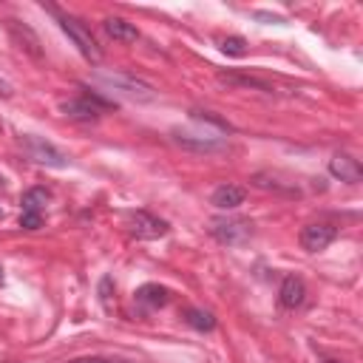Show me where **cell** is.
<instances>
[{"instance_id": "obj_1", "label": "cell", "mask_w": 363, "mask_h": 363, "mask_svg": "<svg viewBox=\"0 0 363 363\" xmlns=\"http://www.w3.org/2000/svg\"><path fill=\"white\" fill-rule=\"evenodd\" d=\"M54 11V17H57V23H60V28L68 34V40L77 45V51L88 60V62H102V48H99V43H96V37L91 34V28L82 23V20H77V17H71V14H60L57 9H51Z\"/></svg>"}, {"instance_id": "obj_2", "label": "cell", "mask_w": 363, "mask_h": 363, "mask_svg": "<svg viewBox=\"0 0 363 363\" xmlns=\"http://www.w3.org/2000/svg\"><path fill=\"white\" fill-rule=\"evenodd\" d=\"M94 79L102 82L108 91H116V94H122V96H128L133 102H153L156 99L153 85H147L145 79H136V77H130L125 71H99Z\"/></svg>"}, {"instance_id": "obj_3", "label": "cell", "mask_w": 363, "mask_h": 363, "mask_svg": "<svg viewBox=\"0 0 363 363\" xmlns=\"http://www.w3.org/2000/svg\"><path fill=\"white\" fill-rule=\"evenodd\" d=\"M111 108H116L113 99H105V96H99L96 91H88V88H85L82 96H74V99L60 102L62 116H68V119H74V122H96V119H99L105 111H111Z\"/></svg>"}, {"instance_id": "obj_4", "label": "cell", "mask_w": 363, "mask_h": 363, "mask_svg": "<svg viewBox=\"0 0 363 363\" xmlns=\"http://www.w3.org/2000/svg\"><path fill=\"white\" fill-rule=\"evenodd\" d=\"M210 235L224 247H241L252 238V221L241 216H216L210 218Z\"/></svg>"}, {"instance_id": "obj_5", "label": "cell", "mask_w": 363, "mask_h": 363, "mask_svg": "<svg viewBox=\"0 0 363 363\" xmlns=\"http://www.w3.org/2000/svg\"><path fill=\"white\" fill-rule=\"evenodd\" d=\"M20 147H23V153H26L31 162H37V164H45V167H68V156H65L57 145L45 142L43 136L23 133V136H20Z\"/></svg>"}, {"instance_id": "obj_6", "label": "cell", "mask_w": 363, "mask_h": 363, "mask_svg": "<svg viewBox=\"0 0 363 363\" xmlns=\"http://www.w3.org/2000/svg\"><path fill=\"white\" fill-rule=\"evenodd\" d=\"M128 230L139 241H153V238L167 235L170 233V224L164 218L147 213V210H133V213H128Z\"/></svg>"}, {"instance_id": "obj_7", "label": "cell", "mask_w": 363, "mask_h": 363, "mask_svg": "<svg viewBox=\"0 0 363 363\" xmlns=\"http://www.w3.org/2000/svg\"><path fill=\"white\" fill-rule=\"evenodd\" d=\"M170 142H173L176 147H182V150H187V153H201V156L227 150V139H221V136H207V133L201 136V133L170 130Z\"/></svg>"}, {"instance_id": "obj_8", "label": "cell", "mask_w": 363, "mask_h": 363, "mask_svg": "<svg viewBox=\"0 0 363 363\" xmlns=\"http://www.w3.org/2000/svg\"><path fill=\"white\" fill-rule=\"evenodd\" d=\"M51 199V193L45 187H31L23 193V213H20V227L23 230H40L43 227V210L45 201Z\"/></svg>"}, {"instance_id": "obj_9", "label": "cell", "mask_w": 363, "mask_h": 363, "mask_svg": "<svg viewBox=\"0 0 363 363\" xmlns=\"http://www.w3.org/2000/svg\"><path fill=\"white\" fill-rule=\"evenodd\" d=\"M335 238H337V227L329 224V221H312V224H306V227L301 230V235H298V241H301V247H303L306 252H320V250H326Z\"/></svg>"}, {"instance_id": "obj_10", "label": "cell", "mask_w": 363, "mask_h": 363, "mask_svg": "<svg viewBox=\"0 0 363 363\" xmlns=\"http://www.w3.org/2000/svg\"><path fill=\"white\" fill-rule=\"evenodd\" d=\"M329 173H332L335 179L346 182V184H357V182L363 179L360 162H357L354 156H349V153H335V156L329 159Z\"/></svg>"}, {"instance_id": "obj_11", "label": "cell", "mask_w": 363, "mask_h": 363, "mask_svg": "<svg viewBox=\"0 0 363 363\" xmlns=\"http://www.w3.org/2000/svg\"><path fill=\"white\" fill-rule=\"evenodd\" d=\"M303 301H306V284H303V278L286 275L281 281V289H278V303L284 309H298V306H303Z\"/></svg>"}, {"instance_id": "obj_12", "label": "cell", "mask_w": 363, "mask_h": 363, "mask_svg": "<svg viewBox=\"0 0 363 363\" xmlns=\"http://www.w3.org/2000/svg\"><path fill=\"white\" fill-rule=\"evenodd\" d=\"M244 199H247V190L244 187H238V184H218L216 190H213V196H210V204L216 207V210H235V207H241L244 204Z\"/></svg>"}, {"instance_id": "obj_13", "label": "cell", "mask_w": 363, "mask_h": 363, "mask_svg": "<svg viewBox=\"0 0 363 363\" xmlns=\"http://www.w3.org/2000/svg\"><path fill=\"white\" fill-rule=\"evenodd\" d=\"M9 31H11V37H14V43L23 48V51H28L31 57H43V48H40V37L26 26V23H20V20H9Z\"/></svg>"}, {"instance_id": "obj_14", "label": "cell", "mask_w": 363, "mask_h": 363, "mask_svg": "<svg viewBox=\"0 0 363 363\" xmlns=\"http://www.w3.org/2000/svg\"><path fill=\"white\" fill-rule=\"evenodd\" d=\"M102 31L116 43H136L139 40V28L133 23L122 20V17H105L102 20Z\"/></svg>"}, {"instance_id": "obj_15", "label": "cell", "mask_w": 363, "mask_h": 363, "mask_svg": "<svg viewBox=\"0 0 363 363\" xmlns=\"http://www.w3.org/2000/svg\"><path fill=\"white\" fill-rule=\"evenodd\" d=\"M133 301L142 303V306H147V309H162V306H167L170 292L164 286H159V284H142L133 292Z\"/></svg>"}, {"instance_id": "obj_16", "label": "cell", "mask_w": 363, "mask_h": 363, "mask_svg": "<svg viewBox=\"0 0 363 363\" xmlns=\"http://www.w3.org/2000/svg\"><path fill=\"white\" fill-rule=\"evenodd\" d=\"M182 318L190 329L196 332H213L216 329V315L210 309H201V306H184L182 309Z\"/></svg>"}, {"instance_id": "obj_17", "label": "cell", "mask_w": 363, "mask_h": 363, "mask_svg": "<svg viewBox=\"0 0 363 363\" xmlns=\"http://www.w3.org/2000/svg\"><path fill=\"white\" fill-rule=\"evenodd\" d=\"M218 77V82H224V85H238V88H255V91H264V94H272V85L267 82V79H261V77H244V74H233V71H218L216 74Z\"/></svg>"}, {"instance_id": "obj_18", "label": "cell", "mask_w": 363, "mask_h": 363, "mask_svg": "<svg viewBox=\"0 0 363 363\" xmlns=\"http://www.w3.org/2000/svg\"><path fill=\"white\" fill-rule=\"evenodd\" d=\"M218 45H221V51H224L227 57H244V54H247V40H244V37H238V34L224 37Z\"/></svg>"}, {"instance_id": "obj_19", "label": "cell", "mask_w": 363, "mask_h": 363, "mask_svg": "<svg viewBox=\"0 0 363 363\" xmlns=\"http://www.w3.org/2000/svg\"><path fill=\"white\" fill-rule=\"evenodd\" d=\"M68 363H133V360H125V357H105V354H85V357H74Z\"/></svg>"}, {"instance_id": "obj_20", "label": "cell", "mask_w": 363, "mask_h": 363, "mask_svg": "<svg viewBox=\"0 0 363 363\" xmlns=\"http://www.w3.org/2000/svg\"><path fill=\"white\" fill-rule=\"evenodd\" d=\"M190 113H193V119H201V122H210V125H216V128H221V130H230V125H227L224 119L213 116L210 111H190Z\"/></svg>"}, {"instance_id": "obj_21", "label": "cell", "mask_w": 363, "mask_h": 363, "mask_svg": "<svg viewBox=\"0 0 363 363\" xmlns=\"http://www.w3.org/2000/svg\"><path fill=\"white\" fill-rule=\"evenodd\" d=\"M108 289H111V278L105 275V278L99 281V301H102L105 306H108V298H111V295H108Z\"/></svg>"}, {"instance_id": "obj_22", "label": "cell", "mask_w": 363, "mask_h": 363, "mask_svg": "<svg viewBox=\"0 0 363 363\" xmlns=\"http://www.w3.org/2000/svg\"><path fill=\"white\" fill-rule=\"evenodd\" d=\"M11 96H14V85L0 77V99H11Z\"/></svg>"}, {"instance_id": "obj_23", "label": "cell", "mask_w": 363, "mask_h": 363, "mask_svg": "<svg viewBox=\"0 0 363 363\" xmlns=\"http://www.w3.org/2000/svg\"><path fill=\"white\" fill-rule=\"evenodd\" d=\"M255 17H258V20H272V23H286L284 17H275V14H264V11H258Z\"/></svg>"}, {"instance_id": "obj_24", "label": "cell", "mask_w": 363, "mask_h": 363, "mask_svg": "<svg viewBox=\"0 0 363 363\" xmlns=\"http://www.w3.org/2000/svg\"><path fill=\"white\" fill-rule=\"evenodd\" d=\"M3 190H6V179L0 176V193H3Z\"/></svg>"}, {"instance_id": "obj_25", "label": "cell", "mask_w": 363, "mask_h": 363, "mask_svg": "<svg viewBox=\"0 0 363 363\" xmlns=\"http://www.w3.org/2000/svg\"><path fill=\"white\" fill-rule=\"evenodd\" d=\"M323 363H343V360H323Z\"/></svg>"}, {"instance_id": "obj_26", "label": "cell", "mask_w": 363, "mask_h": 363, "mask_svg": "<svg viewBox=\"0 0 363 363\" xmlns=\"http://www.w3.org/2000/svg\"><path fill=\"white\" fill-rule=\"evenodd\" d=\"M0 284H3V269H0Z\"/></svg>"}, {"instance_id": "obj_27", "label": "cell", "mask_w": 363, "mask_h": 363, "mask_svg": "<svg viewBox=\"0 0 363 363\" xmlns=\"http://www.w3.org/2000/svg\"><path fill=\"white\" fill-rule=\"evenodd\" d=\"M0 216H3V210H0Z\"/></svg>"}]
</instances>
